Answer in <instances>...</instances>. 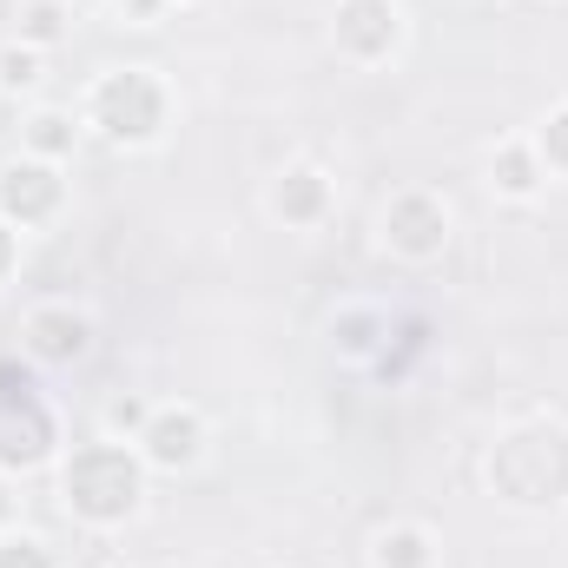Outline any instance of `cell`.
<instances>
[{
  "label": "cell",
  "mask_w": 568,
  "mask_h": 568,
  "mask_svg": "<svg viewBox=\"0 0 568 568\" xmlns=\"http://www.w3.org/2000/svg\"><path fill=\"white\" fill-rule=\"evenodd\" d=\"M503 185H509V192H529V185H536V179H529V159H523V152H503Z\"/></svg>",
  "instance_id": "obj_12"
},
{
  "label": "cell",
  "mask_w": 568,
  "mask_h": 568,
  "mask_svg": "<svg viewBox=\"0 0 568 568\" xmlns=\"http://www.w3.org/2000/svg\"><path fill=\"white\" fill-rule=\"evenodd\" d=\"M93 113H100L106 133H120V140H145V133L159 126V87H152L145 73H113V80L93 93Z\"/></svg>",
  "instance_id": "obj_4"
},
{
  "label": "cell",
  "mask_w": 568,
  "mask_h": 568,
  "mask_svg": "<svg viewBox=\"0 0 568 568\" xmlns=\"http://www.w3.org/2000/svg\"><path fill=\"white\" fill-rule=\"evenodd\" d=\"M424 562V536H384V568H417Z\"/></svg>",
  "instance_id": "obj_11"
},
{
  "label": "cell",
  "mask_w": 568,
  "mask_h": 568,
  "mask_svg": "<svg viewBox=\"0 0 568 568\" xmlns=\"http://www.w3.org/2000/svg\"><path fill=\"white\" fill-rule=\"evenodd\" d=\"M317 205H324V179H317V172H291V179L278 185V212L284 219H311Z\"/></svg>",
  "instance_id": "obj_10"
},
{
  "label": "cell",
  "mask_w": 568,
  "mask_h": 568,
  "mask_svg": "<svg viewBox=\"0 0 568 568\" xmlns=\"http://www.w3.org/2000/svg\"><path fill=\"white\" fill-rule=\"evenodd\" d=\"M7 258H13V245H7V232H0V272H7Z\"/></svg>",
  "instance_id": "obj_17"
},
{
  "label": "cell",
  "mask_w": 568,
  "mask_h": 568,
  "mask_svg": "<svg viewBox=\"0 0 568 568\" xmlns=\"http://www.w3.org/2000/svg\"><path fill=\"white\" fill-rule=\"evenodd\" d=\"M390 33H397V20H390L384 0H351V7L337 13V40H344L351 53H384Z\"/></svg>",
  "instance_id": "obj_6"
},
{
  "label": "cell",
  "mask_w": 568,
  "mask_h": 568,
  "mask_svg": "<svg viewBox=\"0 0 568 568\" xmlns=\"http://www.w3.org/2000/svg\"><path fill=\"white\" fill-rule=\"evenodd\" d=\"M0 67H7V80H13V87H27V80H33V53H7Z\"/></svg>",
  "instance_id": "obj_16"
},
{
  "label": "cell",
  "mask_w": 568,
  "mask_h": 568,
  "mask_svg": "<svg viewBox=\"0 0 568 568\" xmlns=\"http://www.w3.org/2000/svg\"><path fill=\"white\" fill-rule=\"evenodd\" d=\"M542 145H549V159H556V165H568V113H562V120H549Z\"/></svg>",
  "instance_id": "obj_15"
},
{
  "label": "cell",
  "mask_w": 568,
  "mask_h": 568,
  "mask_svg": "<svg viewBox=\"0 0 568 568\" xmlns=\"http://www.w3.org/2000/svg\"><path fill=\"white\" fill-rule=\"evenodd\" d=\"M489 476H496V489L516 496V503H556L568 489V443L556 429H523V436H509V443L496 449Z\"/></svg>",
  "instance_id": "obj_1"
},
{
  "label": "cell",
  "mask_w": 568,
  "mask_h": 568,
  "mask_svg": "<svg viewBox=\"0 0 568 568\" xmlns=\"http://www.w3.org/2000/svg\"><path fill=\"white\" fill-rule=\"evenodd\" d=\"M33 140L47 145V152H60V145H67V120H53V113H47V120H33Z\"/></svg>",
  "instance_id": "obj_14"
},
{
  "label": "cell",
  "mask_w": 568,
  "mask_h": 568,
  "mask_svg": "<svg viewBox=\"0 0 568 568\" xmlns=\"http://www.w3.org/2000/svg\"><path fill=\"white\" fill-rule=\"evenodd\" d=\"M384 232H390L397 252H417V258H424V252L443 245V212H436L429 199H397L390 219H384Z\"/></svg>",
  "instance_id": "obj_5"
},
{
  "label": "cell",
  "mask_w": 568,
  "mask_h": 568,
  "mask_svg": "<svg viewBox=\"0 0 568 568\" xmlns=\"http://www.w3.org/2000/svg\"><path fill=\"white\" fill-rule=\"evenodd\" d=\"M192 449H199V424L192 417H159L152 424V456L159 463H185Z\"/></svg>",
  "instance_id": "obj_9"
},
{
  "label": "cell",
  "mask_w": 568,
  "mask_h": 568,
  "mask_svg": "<svg viewBox=\"0 0 568 568\" xmlns=\"http://www.w3.org/2000/svg\"><path fill=\"white\" fill-rule=\"evenodd\" d=\"M47 443H53V424H47L33 384L13 364H0V463H40Z\"/></svg>",
  "instance_id": "obj_3"
},
{
  "label": "cell",
  "mask_w": 568,
  "mask_h": 568,
  "mask_svg": "<svg viewBox=\"0 0 568 568\" xmlns=\"http://www.w3.org/2000/svg\"><path fill=\"white\" fill-rule=\"evenodd\" d=\"M126 7H133V13H152V0H126Z\"/></svg>",
  "instance_id": "obj_18"
},
{
  "label": "cell",
  "mask_w": 568,
  "mask_h": 568,
  "mask_svg": "<svg viewBox=\"0 0 568 568\" xmlns=\"http://www.w3.org/2000/svg\"><path fill=\"white\" fill-rule=\"evenodd\" d=\"M33 344H40L47 357H80L87 324H80V317H67V311H40V317H33Z\"/></svg>",
  "instance_id": "obj_8"
},
{
  "label": "cell",
  "mask_w": 568,
  "mask_h": 568,
  "mask_svg": "<svg viewBox=\"0 0 568 568\" xmlns=\"http://www.w3.org/2000/svg\"><path fill=\"white\" fill-rule=\"evenodd\" d=\"M0 568H47V556L33 542H13V549H0Z\"/></svg>",
  "instance_id": "obj_13"
},
{
  "label": "cell",
  "mask_w": 568,
  "mask_h": 568,
  "mask_svg": "<svg viewBox=\"0 0 568 568\" xmlns=\"http://www.w3.org/2000/svg\"><path fill=\"white\" fill-rule=\"evenodd\" d=\"M67 496H73V509H80V516L113 523V516H126V509H133L140 476H133V463H126L120 449H87V456L67 469Z\"/></svg>",
  "instance_id": "obj_2"
},
{
  "label": "cell",
  "mask_w": 568,
  "mask_h": 568,
  "mask_svg": "<svg viewBox=\"0 0 568 568\" xmlns=\"http://www.w3.org/2000/svg\"><path fill=\"white\" fill-rule=\"evenodd\" d=\"M53 199H60V185H53V172H47V165H13V172L0 179V205H7V212H20V219H47V212H53Z\"/></svg>",
  "instance_id": "obj_7"
}]
</instances>
